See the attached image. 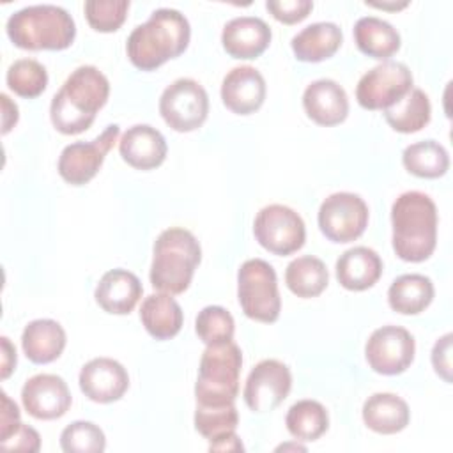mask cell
Returning a JSON list of instances; mask_svg holds the SVG:
<instances>
[{"mask_svg":"<svg viewBox=\"0 0 453 453\" xmlns=\"http://www.w3.org/2000/svg\"><path fill=\"white\" fill-rule=\"evenodd\" d=\"M108 96V78L94 65H80L51 99V124L62 134H80L92 126Z\"/></svg>","mask_w":453,"mask_h":453,"instance_id":"1","label":"cell"},{"mask_svg":"<svg viewBox=\"0 0 453 453\" xmlns=\"http://www.w3.org/2000/svg\"><path fill=\"white\" fill-rule=\"evenodd\" d=\"M189 35L191 28L186 16L177 9L161 7L145 23L133 28L126 51L134 67L152 71L179 57L188 48Z\"/></svg>","mask_w":453,"mask_h":453,"instance_id":"2","label":"cell"},{"mask_svg":"<svg viewBox=\"0 0 453 453\" xmlns=\"http://www.w3.org/2000/svg\"><path fill=\"white\" fill-rule=\"evenodd\" d=\"M393 250L405 262L426 260L437 244V207L421 191L402 193L391 207Z\"/></svg>","mask_w":453,"mask_h":453,"instance_id":"3","label":"cell"},{"mask_svg":"<svg viewBox=\"0 0 453 453\" xmlns=\"http://www.w3.org/2000/svg\"><path fill=\"white\" fill-rule=\"evenodd\" d=\"M202 260V248L196 237L180 226L163 230L154 242L150 283L165 294H182Z\"/></svg>","mask_w":453,"mask_h":453,"instance_id":"4","label":"cell"},{"mask_svg":"<svg viewBox=\"0 0 453 453\" xmlns=\"http://www.w3.org/2000/svg\"><path fill=\"white\" fill-rule=\"evenodd\" d=\"M9 39L23 50H64L76 35L71 14L53 4H37L12 12L5 25Z\"/></svg>","mask_w":453,"mask_h":453,"instance_id":"5","label":"cell"},{"mask_svg":"<svg viewBox=\"0 0 453 453\" xmlns=\"http://www.w3.org/2000/svg\"><path fill=\"white\" fill-rule=\"evenodd\" d=\"M242 366L241 349L230 340L207 345L198 368L195 384L196 405L223 407L235 402L239 393V375Z\"/></svg>","mask_w":453,"mask_h":453,"instance_id":"6","label":"cell"},{"mask_svg":"<svg viewBox=\"0 0 453 453\" xmlns=\"http://www.w3.org/2000/svg\"><path fill=\"white\" fill-rule=\"evenodd\" d=\"M237 299L246 317L258 322H274L280 317L281 299L273 265L262 258L246 260L237 271Z\"/></svg>","mask_w":453,"mask_h":453,"instance_id":"7","label":"cell"},{"mask_svg":"<svg viewBox=\"0 0 453 453\" xmlns=\"http://www.w3.org/2000/svg\"><path fill=\"white\" fill-rule=\"evenodd\" d=\"M159 113L172 129L180 133L195 131L207 119L209 96L198 81L179 78L163 90L159 97Z\"/></svg>","mask_w":453,"mask_h":453,"instance_id":"8","label":"cell"},{"mask_svg":"<svg viewBox=\"0 0 453 453\" xmlns=\"http://www.w3.org/2000/svg\"><path fill=\"white\" fill-rule=\"evenodd\" d=\"M412 88L409 67L396 60H382L366 71L356 87V99L366 110H386Z\"/></svg>","mask_w":453,"mask_h":453,"instance_id":"9","label":"cell"},{"mask_svg":"<svg viewBox=\"0 0 453 453\" xmlns=\"http://www.w3.org/2000/svg\"><path fill=\"white\" fill-rule=\"evenodd\" d=\"M253 232L260 246L274 255H290L306 239L303 218L281 203H271L260 209L253 223Z\"/></svg>","mask_w":453,"mask_h":453,"instance_id":"10","label":"cell"},{"mask_svg":"<svg viewBox=\"0 0 453 453\" xmlns=\"http://www.w3.org/2000/svg\"><path fill=\"white\" fill-rule=\"evenodd\" d=\"M368 225L366 202L349 191L329 195L319 209L320 232L333 242H350L363 235Z\"/></svg>","mask_w":453,"mask_h":453,"instance_id":"11","label":"cell"},{"mask_svg":"<svg viewBox=\"0 0 453 453\" xmlns=\"http://www.w3.org/2000/svg\"><path fill=\"white\" fill-rule=\"evenodd\" d=\"M119 133H120L119 126L110 124L94 140L76 142L64 147L58 157L60 177L73 186H81V184H87L90 179H94L106 154L115 145Z\"/></svg>","mask_w":453,"mask_h":453,"instance_id":"12","label":"cell"},{"mask_svg":"<svg viewBox=\"0 0 453 453\" xmlns=\"http://www.w3.org/2000/svg\"><path fill=\"white\" fill-rule=\"evenodd\" d=\"M416 352L414 336L400 326H382L375 329L366 345L365 356L370 368L382 375H398L405 372Z\"/></svg>","mask_w":453,"mask_h":453,"instance_id":"13","label":"cell"},{"mask_svg":"<svg viewBox=\"0 0 453 453\" xmlns=\"http://www.w3.org/2000/svg\"><path fill=\"white\" fill-rule=\"evenodd\" d=\"M290 368L278 359H264L253 366L244 384V402L258 414L274 411L290 393Z\"/></svg>","mask_w":453,"mask_h":453,"instance_id":"14","label":"cell"},{"mask_svg":"<svg viewBox=\"0 0 453 453\" xmlns=\"http://www.w3.org/2000/svg\"><path fill=\"white\" fill-rule=\"evenodd\" d=\"M71 391L65 380L53 373H37L21 388L25 411L35 419H57L71 407Z\"/></svg>","mask_w":453,"mask_h":453,"instance_id":"15","label":"cell"},{"mask_svg":"<svg viewBox=\"0 0 453 453\" xmlns=\"http://www.w3.org/2000/svg\"><path fill=\"white\" fill-rule=\"evenodd\" d=\"M80 389L97 403H110L127 391L129 375L126 368L111 357H96L80 370Z\"/></svg>","mask_w":453,"mask_h":453,"instance_id":"16","label":"cell"},{"mask_svg":"<svg viewBox=\"0 0 453 453\" xmlns=\"http://www.w3.org/2000/svg\"><path fill=\"white\" fill-rule=\"evenodd\" d=\"M265 80L258 69L239 65L226 73L221 83L223 104L239 115L257 111L265 99Z\"/></svg>","mask_w":453,"mask_h":453,"instance_id":"17","label":"cell"},{"mask_svg":"<svg viewBox=\"0 0 453 453\" xmlns=\"http://www.w3.org/2000/svg\"><path fill=\"white\" fill-rule=\"evenodd\" d=\"M306 115L320 126H336L349 115V97L334 80L320 78L311 81L303 94Z\"/></svg>","mask_w":453,"mask_h":453,"instance_id":"18","label":"cell"},{"mask_svg":"<svg viewBox=\"0 0 453 453\" xmlns=\"http://www.w3.org/2000/svg\"><path fill=\"white\" fill-rule=\"evenodd\" d=\"M165 136L149 124L131 126L119 140V152L122 159L138 170H152L166 157Z\"/></svg>","mask_w":453,"mask_h":453,"instance_id":"19","label":"cell"},{"mask_svg":"<svg viewBox=\"0 0 453 453\" xmlns=\"http://www.w3.org/2000/svg\"><path fill=\"white\" fill-rule=\"evenodd\" d=\"M221 42L234 58H255L269 46L271 28L262 18L237 16L223 27Z\"/></svg>","mask_w":453,"mask_h":453,"instance_id":"20","label":"cell"},{"mask_svg":"<svg viewBox=\"0 0 453 453\" xmlns=\"http://www.w3.org/2000/svg\"><path fill=\"white\" fill-rule=\"evenodd\" d=\"M142 292L143 287L136 274L126 269H111L99 280L94 297L104 311L126 315L136 306Z\"/></svg>","mask_w":453,"mask_h":453,"instance_id":"21","label":"cell"},{"mask_svg":"<svg viewBox=\"0 0 453 453\" xmlns=\"http://www.w3.org/2000/svg\"><path fill=\"white\" fill-rule=\"evenodd\" d=\"M382 274V260L372 248L354 246L336 260V278L347 290H366L373 287Z\"/></svg>","mask_w":453,"mask_h":453,"instance_id":"22","label":"cell"},{"mask_svg":"<svg viewBox=\"0 0 453 453\" xmlns=\"http://www.w3.org/2000/svg\"><path fill=\"white\" fill-rule=\"evenodd\" d=\"M343 41L342 28L333 21H317L297 32L292 41V51L297 60L320 62L333 57Z\"/></svg>","mask_w":453,"mask_h":453,"instance_id":"23","label":"cell"},{"mask_svg":"<svg viewBox=\"0 0 453 453\" xmlns=\"http://www.w3.org/2000/svg\"><path fill=\"white\" fill-rule=\"evenodd\" d=\"M21 347L32 363H51L65 347V331L57 320L51 319L32 320L23 329Z\"/></svg>","mask_w":453,"mask_h":453,"instance_id":"24","label":"cell"},{"mask_svg":"<svg viewBox=\"0 0 453 453\" xmlns=\"http://www.w3.org/2000/svg\"><path fill=\"white\" fill-rule=\"evenodd\" d=\"M411 419L409 405L403 398L393 393H375L363 403V421L377 434L402 432Z\"/></svg>","mask_w":453,"mask_h":453,"instance_id":"25","label":"cell"},{"mask_svg":"<svg viewBox=\"0 0 453 453\" xmlns=\"http://www.w3.org/2000/svg\"><path fill=\"white\" fill-rule=\"evenodd\" d=\"M140 320L156 340L173 338L182 327V310L172 294H150L140 308Z\"/></svg>","mask_w":453,"mask_h":453,"instance_id":"26","label":"cell"},{"mask_svg":"<svg viewBox=\"0 0 453 453\" xmlns=\"http://www.w3.org/2000/svg\"><path fill=\"white\" fill-rule=\"evenodd\" d=\"M354 41L365 55L379 60H389L400 48L396 28L377 16H363L356 21Z\"/></svg>","mask_w":453,"mask_h":453,"instance_id":"27","label":"cell"},{"mask_svg":"<svg viewBox=\"0 0 453 453\" xmlns=\"http://www.w3.org/2000/svg\"><path fill=\"white\" fill-rule=\"evenodd\" d=\"M434 283L425 274H402L398 276L389 290V306L402 315L421 313L434 299Z\"/></svg>","mask_w":453,"mask_h":453,"instance_id":"28","label":"cell"},{"mask_svg":"<svg viewBox=\"0 0 453 453\" xmlns=\"http://www.w3.org/2000/svg\"><path fill=\"white\" fill-rule=\"evenodd\" d=\"M432 106L421 88H411L398 103L384 110L388 124L398 133H416L430 122Z\"/></svg>","mask_w":453,"mask_h":453,"instance_id":"29","label":"cell"},{"mask_svg":"<svg viewBox=\"0 0 453 453\" xmlns=\"http://www.w3.org/2000/svg\"><path fill=\"white\" fill-rule=\"evenodd\" d=\"M329 281L326 264L311 255L294 258L285 271V283L292 294L308 299L319 296Z\"/></svg>","mask_w":453,"mask_h":453,"instance_id":"30","label":"cell"},{"mask_svg":"<svg viewBox=\"0 0 453 453\" xmlns=\"http://www.w3.org/2000/svg\"><path fill=\"white\" fill-rule=\"evenodd\" d=\"M403 166L416 177L437 179L449 168L448 150L435 140H423L405 147L402 154Z\"/></svg>","mask_w":453,"mask_h":453,"instance_id":"31","label":"cell"},{"mask_svg":"<svg viewBox=\"0 0 453 453\" xmlns=\"http://www.w3.org/2000/svg\"><path fill=\"white\" fill-rule=\"evenodd\" d=\"M285 425L297 441H317L329 428V416L320 402L304 398L288 409Z\"/></svg>","mask_w":453,"mask_h":453,"instance_id":"32","label":"cell"},{"mask_svg":"<svg viewBox=\"0 0 453 453\" xmlns=\"http://www.w3.org/2000/svg\"><path fill=\"white\" fill-rule=\"evenodd\" d=\"M7 87L19 97H37L48 85V73L44 65L34 58H19L12 62L5 74Z\"/></svg>","mask_w":453,"mask_h":453,"instance_id":"33","label":"cell"},{"mask_svg":"<svg viewBox=\"0 0 453 453\" xmlns=\"http://www.w3.org/2000/svg\"><path fill=\"white\" fill-rule=\"evenodd\" d=\"M239 423V414L234 403L223 407H202L196 405L195 411V428L202 434L209 444L223 437L235 434Z\"/></svg>","mask_w":453,"mask_h":453,"instance_id":"34","label":"cell"},{"mask_svg":"<svg viewBox=\"0 0 453 453\" xmlns=\"http://www.w3.org/2000/svg\"><path fill=\"white\" fill-rule=\"evenodd\" d=\"M195 331L205 345H218L234 338L235 324L230 311L221 306H205L198 311Z\"/></svg>","mask_w":453,"mask_h":453,"instance_id":"35","label":"cell"},{"mask_svg":"<svg viewBox=\"0 0 453 453\" xmlns=\"http://www.w3.org/2000/svg\"><path fill=\"white\" fill-rule=\"evenodd\" d=\"M60 448L65 453H101L106 448V437L90 421H73L60 434Z\"/></svg>","mask_w":453,"mask_h":453,"instance_id":"36","label":"cell"},{"mask_svg":"<svg viewBox=\"0 0 453 453\" xmlns=\"http://www.w3.org/2000/svg\"><path fill=\"white\" fill-rule=\"evenodd\" d=\"M129 0H87L85 16L88 25L97 32L117 30L127 14Z\"/></svg>","mask_w":453,"mask_h":453,"instance_id":"37","label":"cell"},{"mask_svg":"<svg viewBox=\"0 0 453 453\" xmlns=\"http://www.w3.org/2000/svg\"><path fill=\"white\" fill-rule=\"evenodd\" d=\"M0 446L5 451L35 453L41 449V437L37 430L19 421L5 437H0Z\"/></svg>","mask_w":453,"mask_h":453,"instance_id":"38","label":"cell"},{"mask_svg":"<svg viewBox=\"0 0 453 453\" xmlns=\"http://www.w3.org/2000/svg\"><path fill=\"white\" fill-rule=\"evenodd\" d=\"M265 7L278 21L292 25L304 19L310 14V11L313 9V2L311 0H267Z\"/></svg>","mask_w":453,"mask_h":453,"instance_id":"39","label":"cell"},{"mask_svg":"<svg viewBox=\"0 0 453 453\" xmlns=\"http://www.w3.org/2000/svg\"><path fill=\"white\" fill-rule=\"evenodd\" d=\"M451 333H446L432 349V365L446 382H451Z\"/></svg>","mask_w":453,"mask_h":453,"instance_id":"40","label":"cell"},{"mask_svg":"<svg viewBox=\"0 0 453 453\" xmlns=\"http://www.w3.org/2000/svg\"><path fill=\"white\" fill-rule=\"evenodd\" d=\"M19 423V409L18 405L2 393V421H0V437H5L16 425Z\"/></svg>","mask_w":453,"mask_h":453,"instance_id":"41","label":"cell"},{"mask_svg":"<svg viewBox=\"0 0 453 453\" xmlns=\"http://www.w3.org/2000/svg\"><path fill=\"white\" fill-rule=\"evenodd\" d=\"M2 379H7L16 366V349L7 336H2Z\"/></svg>","mask_w":453,"mask_h":453,"instance_id":"42","label":"cell"},{"mask_svg":"<svg viewBox=\"0 0 453 453\" xmlns=\"http://www.w3.org/2000/svg\"><path fill=\"white\" fill-rule=\"evenodd\" d=\"M0 99H2V106H4V129L2 131L5 134L18 122V106L5 94H2Z\"/></svg>","mask_w":453,"mask_h":453,"instance_id":"43","label":"cell"},{"mask_svg":"<svg viewBox=\"0 0 453 453\" xmlns=\"http://www.w3.org/2000/svg\"><path fill=\"white\" fill-rule=\"evenodd\" d=\"M209 449L211 451H242L244 448H242L241 439L235 434H232V435L223 437V439H219L216 442H211Z\"/></svg>","mask_w":453,"mask_h":453,"instance_id":"44","label":"cell"},{"mask_svg":"<svg viewBox=\"0 0 453 453\" xmlns=\"http://www.w3.org/2000/svg\"><path fill=\"white\" fill-rule=\"evenodd\" d=\"M370 5H375V7H382V9H400V7H405L407 2H400V4H379V2H366Z\"/></svg>","mask_w":453,"mask_h":453,"instance_id":"45","label":"cell"}]
</instances>
